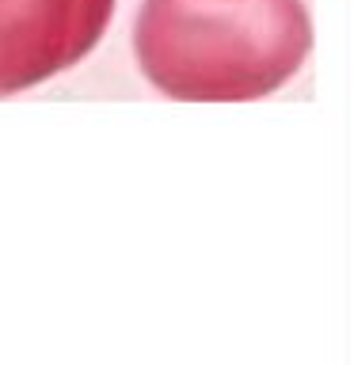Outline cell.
<instances>
[{"label":"cell","instance_id":"2","mask_svg":"<svg viewBox=\"0 0 354 365\" xmlns=\"http://www.w3.org/2000/svg\"><path fill=\"white\" fill-rule=\"evenodd\" d=\"M114 0H0V96H16L96 50Z\"/></svg>","mask_w":354,"mask_h":365},{"label":"cell","instance_id":"1","mask_svg":"<svg viewBox=\"0 0 354 365\" xmlns=\"http://www.w3.org/2000/svg\"><path fill=\"white\" fill-rule=\"evenodd\" d=\"M313 50L305 0H145L133 57L168 99L244 103L278 91Z\"/></svg>","mask_w":354,"mask_h":365}]
</instances>
